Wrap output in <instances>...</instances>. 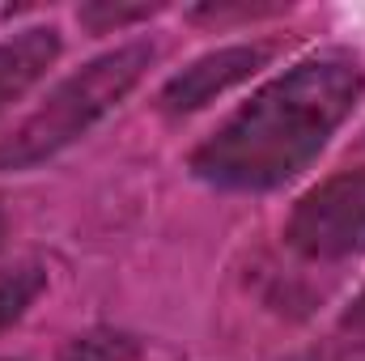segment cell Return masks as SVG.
<instances>
[{
	"label": "cell",
	"mask_w": 365,
	"mask_h": 361,
	"mask_svg": "<svg viewBox=\"0 0 365 361\" xmlns=\"http://www.w3.org/2000/svg\"><path fill=\"white\" fill-rule=\"evenodd\" d=\"M280 9H289V4H195V9H187V17H195V21H234V17H272Z\"/></svg>",
	"instance_id": "cell-9"
},
{
	"label": "cell",
	"mask_w": 365,
	"mask_h": 361,
	"mask_svg": "<svg viewBox=\"0 0 365 361\" xmlns=\"http://www.w3.org/2000/svg\"><path fill=\"white\" fill-rule=\"evenodd\" d=\"M43 289H47V268L34 260H21L0 272V332L21 323L30 315V306L43 298Z\"/></svg>",
	"instance_id": "cell-6"
},
{
	"label": "cell",
	"mask_w": 365,
	"mask_h": 361,
	"mask_svg": "<svg viewBox=\"0 0 365 361\" xmlns=\"http://www.w3.org/2000/svg\"><path fill=\"white\" fill-rule=\"evenodd\" d=\"M289 247L302 260L336 264L365 251V166L314 183L289 213Z\"/></svg>",
	"instance_id": "cell-3"
},
{
	"label": "cell",
	"mask_w": 365,
	"mask_h": 361,
	"mask_svg": "<svg viewBox=\"0 0 365 361\" xmlns=\"http://www.w3.org/2000/svg\"><path fill=\"white\" fill-rule=\"evenodd\" d=\"M140 357V340L132 332H119V327H90L81 336H73L60 361H136Z\"/></svg>",
	"instance_id": "cell-7"
},
{
	"label": "cell",
	"mask_w": 365,
	"mask_h": 361,
	"mask_svg": "<svg viewBox=\"0 0 365 361\" xmlns=\"http://www.w3.org/2000/svg\"><path fill=\"white\" fill-rule=\"evenodd\" d=\"M276 56L272 43H230L217 51H204L200 60H191L182 73H175L162 90V111L166 115H195L208 102H217L221 93H230L234 86L251 81L259 68H268Z\"/></svg>",
	"instance_id": "cell-4"
},
{
	"label": "cell",
	"mask_w": 365,
	"mask_h": 361,
	"mask_svg": "<svg viewBox=\"0 0 365 361\" xmlns=\"http://www.w3.org/2000/svg\"><path fill=\"white\" fill-rule=\"evenodd\" d=\"M162 4H149V0H140V4H123V0H90V4H81L77 9V17L98 30V34H106V30H123V26H132V21H145V17H153Z\"/></svg>",
	"instance_id": "cell-8"
},
{
	"label": "cell",
	"mask_w": 365,
	"mask_h": 361,
	"mask_svg": "<svg viewBox=\"0 0 365 361\" xmlns=\"http://www.w3.org/2000/svg\"><path fill=\"white\" fill-rule=\"evenodd\" d=\"M60 60V30L56 26H26L0 43V115L34 90L47 68Z\"/></svg>",
	"instance_id": "cell-5"
},
{
	"label": "cell",
	"mask_w": 365,
	"mask_h": 361,
	"mask_svg": "<svg viewBox=\"0 0 365 361\" xmlns=\"http://www.w3.org/2000/svg\"><path fill=\"white\" fill-rule=\"evenodd\" d=\"M153 60H158L153 43L136 39V43H119V47L93 56L90 64L68 73L0 141V175L34 171L47 158L64 153L68 145H77L86 132H93L128 93L140 86V77L149 73Z\"/></svg>",
	"instance_id": "cell-2"
},
{
	"label": "cell",
	"mask_w": 365,
	"mask_h": 361,
	"mask_svg": "<svg viewBox=\"0 0 365 361\" xmlns=\"http://www.w3.org/2000/svg\"><path fill=\"white\" fill-rule=\"evenodd\" d=\"M361 86V64L344 51L297 60L191 153V175L221 191H272L297 179L353 115Z\"/></svg>",
	"instance_id": "cell-1"
},
{
	"label": "cell",
	"mask_w": 365,
	"mask_h": 361,
	"mask_svg": "<svg viewBox=\"0 0 365 361\" xmlns=\"http://www.w3.org/2000/svg\"><path fill=\"white\" fill-rule=\"evenodd\" d=\"M349 327H365V298H357L353 302V310H349V319H344Z\"/></svg>",
	"instance_id": "cell-10"
},
{
	"label": "cell",
	"mask_w": 365,
	"mask_h": 361,
	"mask_svg": "<svg viewBox=\"0 0 365 361\" xmlns=\"http://www.w3.org/2000/svg\"><path fill=\"white\" fill-rule=\"evenodd\" d=\"M0 243H4V213H0Z\"/></svg>",
	"instance_id": "cell-11"
}]
</instances>
